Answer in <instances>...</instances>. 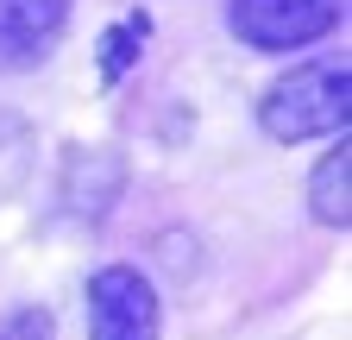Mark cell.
<instances>
[{
    "label": "cell",
    "instance_id": "52a82bcc",
    "mask_svg": "<svg viewBox=\"0 0 352 340\" xmlns=\"http://www.w3.org/2000/svg\"><path fill=\"white\" fill-rule=\"evenodd\" d=\"M0 340H57V321H51V309L25 303V309L0 315Z\"/></svg>",
    "mask_w": 352,
    "mask_h": 340
},
{
    "label": "cell",
    "instance_id": "3957f363",
    "mask_svg": "<svg viewBox=\"0 0 352 340\" xmlns=\"http://www.w3.org/2000/svg\"><path fill=\"white\" fill-rule=\"evenodd\" d=\"M346 13V0H233V38L252 51H302L327 38Z\"/></svg>",
    "mask_w": 352,
    "mask_h": 340
},
{
    "label": "cell",
    "instance_id": "8992f818",
    "mask_svg": "<svg viewBox=\"0 0 352 340\" xmlns=\"http://www.w3.org/2000/svg\"><path fill=\"white\" fill-rule=\"evenodd\" d=\"M151 38V19L145 13H126L107 38H101V82H120L132 63H139V45Z\"/></svg>",
    "mask_w": 352,
    "mask_h": 340
},
{
    "label": "cell",
    "instance_id": "277c9868",
    "mask_svg": "<svg viewBox=\"0 0 352 340\" xmlns=\"http://www.w3.org/2000/svg\"><path fill=\"white\" fill-rule=\"evenodd\" d=\"M76 0H0V76L38 70L69 32Z\"/></svg>",
    "mask_w": 352,
    "mask_h": 340
},
{
    "label": "cell",
    "instance_id": "5b68a950",
    "mask_svg": "<svg viewBox=\"0 0 352 340\" xmlns=\"http://www.w3.org/2000/svg\"><path fill=\"white\" fill-rule=\"evenodd\" d=\"M308 208H315L321 227H340L352 221V139L340 133V145L327 158H315V177H308Z\"/></svg>",
    "mask_w": 352,
    "mask_h": 340
},
{
    "label": "cell",
    "instance_id": "6da1fadb",
    "mask_svg": "<svg viewBox=\"0 0 352 340\" xmlns=\"http://www.w3.org/2000/svg\"><path fill=\"white\" fill-rule=\"evenodd\" d=\"M352 114V70L346 57H321V63H296L289 76H277L271 89L258 95V126L277 145H302V139H327L346 133Z\"/></svg>",
    "mask_w": 352,
    "mask_h": 340
},
{
    "label": "cell",
    "instance_id": "7a4b0ae2",
    "mask_svg": "<svg viewBox=\"0 0 352 340\" xmlns=\"http://www.w3.org/2000/svg\"><path fill=\"white\" fill-rule=\"evenodd\" d=\"M157 284L132 265H101L88 277V340H157Z\"/></svg>",
    "mask_w": 352,
    "mask_h": 340
}]
</instances>
